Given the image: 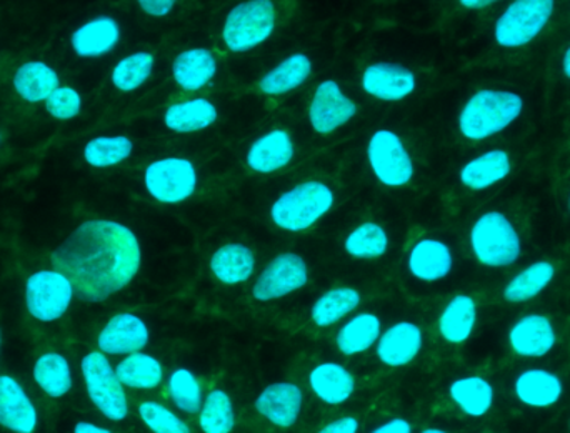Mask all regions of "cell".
<instances>
[{
	"label": "cell",
	"instance_id": "obj_1",
	"mask_svg": "<svg viewBox=\"0 0 570 433\" xmlns=\"http://www.w3.org/2000/svg\"><path fill=\"white\" fill-rule=\"evenodd\" d=\"M83 302H106L132 284L142 267V247L132 228L107 218L86 220L52 252Z\"/></svg>",
	"mask_w": 570,
	"mask_h": 433
},
{
	"label": "cell",
	"instance_id": "obj_2",
	"mask_svg": "<svg viewBox=\"0 0 570 433\" xmlns=\"http://www.w3.org/2000/svg\"><path fill=\"white\" fill-rule=\"evenodd\" d=\"M524 107V99L514 90H478L469 97L459 112V132L471 142L492 139L518 122Z\"/></svg>",
	"mask_w": 570,
	"mask_h": 433
},
{
	"label": "cell",
	"instance_id": "obj_3",
	"mask_svg": "<svg viewBox=\"0 0 570 433\" xmlns=\"http://www.w3.org/2000/svg\"><path fill=\"white\" fill-rule=\"evenodd\" d=\"M469 247L479 265L494 270L518 264L524 252L521 232L501 210H488L475 218L469 230Z\"/></svg>",
	"mask_w": 570,
	"mask_h": 433
},
{
	"label": "cell",
	"instance_id": "obj_4",
	"mask_svg": "<svg viewBox=\"0 0 570 433\" xmlns=\"http://www.w3.org/2000/svg\"><path fill=\"white\" fill-rule=\"evenodd\" d=\"M335 193L322 180H305L281 194L271 206V220L281 230L301 234L328 216Z\"/></svg>",
	"mask_w": 570,
	"mask_h": 433
},
{
	"label": "cell",
	"instance_id": "obj_5",
	"mask_svg": "<svg viewBox=\"0 0 570 433\" xmlns=\"http://www.w3.org/2000/svg\"><path fill=\"white\" fill-rule=\"evenodd\" d=\"M277 9L273 0H243L227 12L220 39L233 53L264 46L276 32Z\"/></svg>",
	"mask_w": 570,
	"mask_h": 433
},
{
	"label": "cell",
	"instance_id": "obj_6",
	"mask_svg": "<svg viewBox=\"0 0 570 433\" xmlns=\"http://www.w3.org/2000/svg\"><path fill=\"white\" fill-rule=\"evenodd\" d=\"M83 384L94 407L110 422H124L129 417V398L126 387L116 374L109 358L100 351L89 352L80 361Z\"/></svg>",
	"mask_w": 570,
	"mask_h": 433
},
{
	"label": "cell",
	"instance_id": "obj_7",
	"mask_svg": "<svg viewBox=\"0 0 570 433\" xmlns=\"http://www.w3.org/2000/svg\"><path fill=\"white\" fill-rule=\"evenodd\" d=\"M556 0H512L494 23V40L502 49L534 42L554 16Z\"/></svg>",
	"mask_w": 570,
	"mask_h": 433
},
{
	"label": "cell",
	"instance_id": "obj_8",
	"mask_svg": "<svg viewBox=\"0 0 570 433\" xmlns=\"http://www.w3.org/2000/svg\"><path fill=\"white\" fill-rule=\"evenodd\" d=\"M144 187L150 199L164 206H179L196 196L199 173L187 157H164L144 170Z\"/></svg>",
	"mask_w": 570,
	"mask_h": 433
},
{
	"label": "cell",
	"instance_id": "obj_9",
	"mask_svg": "<svg viewBox=\"0 0 570 433\" xmlns=\"http://www.w3.org/2000/svg\"><path fill=\"white\" fill-rule=\"evenodd\" d=\"M372 176L381 186L402 189L415 176V164L402 137L392 129H377L365 149Z\"/></svg>",
	"mask_w": 570,
	"mask_h": 433
},
{
	"label": "cell",
	"instance_id": "obj_10",
	"mask_svg": "<svg viewBox=\"0 0 570 433\" xmlns=\"http://www.w3.org/2000/svg\"><path fill=\"white\" fill-rule=\"evenodd\" d=\"M76 297L72 282L60 270H37L26 282V307L36 321H60Z\"/></svg>",
	"mask_w": 570,
	"mask_h": 433
},
{
	"label": "cell",
	"instance_id": "obj_11",
	"mask_svg": "<svg viewBox=\"0 0 570 433\" xmlns=\"http://www.w3.org/2000/svg\"><path fill=\"white\" fill-rule=\"evenodd\" d=\"M308 281L311 272L305 258L295 252H283L257 275L253 285V297L261 304L281 301L302 291Z\"/></svg>",
	"mask_w": 570,
	"mask_h": 433
},
{
	"label": "cell",
	"instance_id": "obj_12",
	"mask_svg": "<svg viewBox=\"0 0 570 433\" xmlns=\"http://www.w3.org/2000/svg\"><path fill=\"white\" fill-rule=\"evenodd\" d=\"M358 106L334 79L322 80L308 102L307 119L317 136H332L357 116Z\"/></svg>",
	"mask_w": 570,
	"mask_h": 433
},
{
	"label": "cell",
	"instance_id": "obj_13",
	"mask_svg": "<svg viewBox=\"0 0 570 433\" xmlns=\"http://www.w3.org/2000/svg\"><path fill=\"white\" fill-rule=\"evenodd\" d=\"M508 344L512 354L528 361L549 357L559 344L558 328L546 314L532 312L522 315L508 332Z\"/></svg>",
	"mask_w": 570,
	"mask_h": 433
},
{
	"label": "cell",
	"instance_id": "obj_14",
	"mask_svg": "<svg viewBox=\"0 0 570 433\" xmlns=\"http://www.w3.org/2000/svg\"><path fill=\"white\" fill-rule=\"evenodd\" d=\"M417 76L402 63H368L361 76V89L365 96L381 102H402L417 90Z\"/></svg>",
	"mask_w": 570,
	"mask_h": 433
},
{
	"label": "cell",
	"instance_id": "obj_15",
	"mask_svg": "<svg viewBox=\"0 0 570 433\" xmlns=\"http://www.w3.org/2000/svg\"><path fill=\"white\" fill-rule=\"evenodd\" d=\"M149 342V325L132 312H120L114 315L97 335L99 351L112 357H126V355L142 352Z\"/></svg>",
	"mask_w": 570,
	"mask_h": 433
},
{
	"label": "cell",
	"instance_id": "obj_16",
	"mask_svg": "<svg viewBox=\"0 0 570 433\" xmlns=\"http://www.w3.org/2000/svg\"><path fill=\"white\" fill-rule=\"evenodd\" d=\"M515 401L532 411H549L561 404L566 394L561 375L546 367H529L515 375L512 384Z\"/></svg>",
	"mask_w": 570,
	"mask_h": 433
},
{
	"label": "cell",
	"instance_id": "obj_17",
	"mask_svg": "<svg viewBox=\"0 0 570 433\" xmlns=\"http://www.w3.org/2000/svg\"><path fill=\"white\" fill-rule=\"evenodd\" d=\"M454 250L448 242L438 237H422L407 254V270L422 284H438L454 270Z\"/></svg>",
	"mask_w": 570,
	"mask_h": 433
},
{
	"label": "cell",
	"instance_id": "obj_18",
	"mask_svg": "<svg viewBox=\"0 0 570 433\" xmlns=\"http://www.w3.org/2000/svg\"><path fill=\"white\" fill-rule=\"evenodd\" d=\"M254 409L277 429H292L304 411V392L294 382H274L256 397Z\"/></svg>",
	"mask_w": 570,
	"mask_h": 433
},
{
	"label": "cell",
	"instance_id": "obj_19",
	"mask_svg": "<svg viewBox=\"0 0 570 433\" xmlns=\"http://www.w3.org/2000/svg\"><path fill=\"white\" fill-rule=\"evenodd\" d=\"M424 348V332L411 321H399L382 331L375 355L385 367L402 368L415 361Z\"/></svg>",
	"mask_w": 570,
	"mask_h": 433
},
{
	"label": "cell",
	"instance_id": "obj_20",
	"mask_svg": "<svg viewBox=\"0 0 570 433\" xmlns=\"http://www.w3.org/2000/svg\"><path fill=\"white\" fill-rule=\"evenodd\" d=\"M295 142L285 129H273L257 137L246 154V164L253 173L271 176L291 166Z\"/></svg>",
	"mask_w": 570,
	"mask_h": 433
},
{
	"label": "cell",
	"instance_id": "obj_21",
	"mask_svg": "<svg viewBox=\"0 0 570 433\" xmlns=\"http://www.w3.org/2000/svg\"><path fill=\"white\" fill-rule=\"evenodd\" d=\"M39 412L19 381L0 375V427L12 433H33Z\"/></svg>",
	"mask_w": 570,
	"mask_h": 433
},
{
	"label": "cell",
	"instance_id": "obj_22",
	"mask_svg": "<svg viewBox=\"0 0 570 433\" xmlns=\"http://www.w3.org/2000/svg\"><path fill=\"white\" fill-rule=\"evenodd\" d=\"M219 72V60L207 47H190L173 60V80L184 92H199L213 83Z\"/></svg>",
	"mask_w": 570,
	"mask_h": 433
},
{
	"label": "cell",
	"instance_id": "obj_23",
	"mask_svg": "<svg viewBox=\"0 0 570 433\" xmlns=\"http://www.w3.org/2000/svg\"><path fill=\"white\" fill-rule=\"evenodd\" d=\"M122 39V29L117 19L99 16L77 27L70 36L73 53L80 59H99L109 56Z\"/></svg>",
	"mask_w": 570,
	"mask_h": 433
},
{
	"label": "cell",
	"instance_id": "obj_24",
	"mask_svg": "<svg viewBox=\"0 0 570 433\" xmlns=\"http://www.w3.org/2000/svg\"><path fill=\"white\" fill-rule=\"evenodd\" d=\"M512 174V160L502 149L485 150L462 166L459 180L472 193H484L504 183Z\"/></svg>",
	"mask_w": 570,
	"mask_h": 433
},
{
	"label": "cell",
	"instance_id": "obj_25",
	"mask_svg": "<svg viewBox=\"0 0 570 433\" xmlns=\"http://www.w3.org/2000/svg\"><path fill=\"white\" fill-rule=\"evenodd\" d=\"M308 387L322 404L338 407L355 394V377L338 362H322L308 372Z\"/></svg>",
	"mask_w": 570,
	"mask_h": 433
},
{
	"label": "cell",
	"instance_id": "obj_26",
	"mask_svg": "<svg viewBox=\"0 0 570 433\" xmlns=\"http://www.w3.org/2000/svg\"><path fill=\"white\" fill-rule=\"evenodd\" d=\"M214 278L227 287L246 284L256 274L257 258L249 245L240 242L220 245L209 262Z\"/></svg>",
	"mask_w": 570,
	"mask_h": 433
},
{
	"label": "cell",
	"instance_id": "obj_27",
	"mask_svg": "<svg viewBox=\"0 0 570 433\" xmlns=\"http://www.w3.org/2000/svg\"><path fill=\"white\" fill-rule=\"evenodd\" d=\"M479 322V305L472 295L458 294L439 315L438 331L445 344L462 345L471 341Z\"/></svg>",
	"mask_w": 570,
	"mask_h": 433
},
{
	"label": "cell",
	"instance_id": "obj_28",
	"mask_svg": "<svg viewBox=\"0 0 570 433\" xmlns=\"http://www.w3.org/2000/svg\"><path fill=\"white\" fill-rule=\"evenodd\" d=\"M219 120V109L213 100L206 97H193V99L179 100L170 104L164 112V126L170 132L189 136V134L203 132L216 126Z\"/></svg>",
	"mask_w": 570,
	"mask_h": 433
},
{
	"label": "cell",
	"instance_id": "obj_29",
	"mask_svg": "<svg viewBox=\"0 0 570 433\" xmlns=\"http://www.w3.org/2000/svg\"><path fill=\"white\" fill-rule=\"evenodd\" d=\"M382 321L374 312H357L345 318L335 335V347L344 357H357L377 344Z\"/></svg>",
	"mask_w": 570,
	"mask_h": 433
},
{
	"label": "cell",
	"instance_id": "obj_30",
	"mask_svg": "<svg viewBox=\"0 0 570 433\" xmlns=\"http://www.w3.org/2000/svg\"><path fill=\"white\" fill-rule=\"evenodd\" d=\"M449 398L465 417L482 419L494 409L495 387L482 375H462L449 385Z\"/></svg>",
	"mask_w": 570,
	"mask_h": 433
},
{
	"label": "cell",
	"instance_id": "obj_31",
	"mask_svg": "<svg viewBox=\"0 0 570 433\" xmlns=\"http://www.w3.org/2000/svg\"><path fill=\"white\" fill-rule=\"evenodd\" d=\"M558 268L551 260H535L512 275L502 288V297L508 304L521 305L535 301L556 281Z\"/></svg>",
	"mask_w": 570,
	"mask_h": 433
},
{
	"label": "cell",
	"instance_id": "obj_32",
	"mask_svg": "<svg viewBox=\"0 0 570 433\" xmlns=\"http://www.w3.org/2000/svg\"><path fill=\"white\" fill-rule=\"evenodd\" d=\"M314 62L304 52L291 53L259 79V90L267 97H281L301 89L311 79Z\"/></svg>",
	"mask_w": 570,
	"mask_h": 433
},
{
	"label": "cell",
	"instance_id": "obj_33",
	"mask_svg": "<svg viewBox=\"0 0 570 433\" xmlns=\"http://www.w3.org/2000/svg\"><path fill=\"white\" fill-rule=\"evenodd\" d=\"M361 304L362 294L355 287L342 285V287L328 288L312 304V324L318 328L334 327L355 314Z\"/></svg>",
	"mask_w": 570,
	"mask_h": 433
},
{
	"label": "cell",
	"instance_id": "obj_34",
	"mask_svg": "<svg viewBox=\"0 0 570 433\" xmlns=\"http://www.w3.org/2000/svg\"><path fill=\"white\" fill-rule=\"evenodd\" d=\"M59 73L42 60H29L13 73V89L20 99L29 104L46 102L60 86Z\"/></svg>",
	"mask_w": 570,
	"mask_h": 433
},
{
	"label": "cell",
	"instance_id": "obj_35",
	"mask_svg": "<svg viewBox=\"0 0 570 433\" xmlns=\"http://www.w3.org/2000/svg\"><path fill=\"white\" fill-rule=\"evenodd\" d=\"M116 374L126 388L156 391L166 378V368L159 358L142 351L122 357L116 365Z\"/></svg>",
	"mask_w": 570,
	"mask_h": 433
},
{
	"label": "cell",
	"instance_id": "obj_36",
	"mask_svg": "<svg viewBox=\"0 0 570 433\" xmlns=\"http://www.w3.org/2000/svg\"><path fill=\"white\" fill-rule=\"evenodd\" d=\"M33 382L50 398H62L72 391L73 375L69 358L59 352H46L32 368Z\"/></svg>",
	"mask_w": 570,
	"mask_h": 433
},
{
	"label": "cell",
	"instance_id": "obj_37",
	"mask_svg": "<svg viewBox=\"0 0 570 433\" xmlns=\"http://www.w3.org/2000/svg\"><path fill=\"white\" fill-rule=\"evenodd\" d=\"M391 247L387 230L377 222H362L348 232L344 240V250L355 260H377L384 257Z\"/></svg>",
	"mask_w": 570,
	"mask_h": 433
},
{
	"label": "cell",
	"instance_id": "obj_38",
	"mask_svg": "<svg viewBox=\"0 0 570 433\" xmlns=\"http://www.w3.org/2000/svg\"><path fill=\"white\" fill-rule=\"evenodd\" d=\"M154 69H156V56L147 50H139L122 57L114 66L110 82L119 92H136L144 83L149 82Z\"/></svg>",
	"mask_w": 570,
	"mask_h": 433
},
{
	"label": "cell",
	"instance_id": "obj_39",
	"mask_svg": "<svg viewBox=\"0 0 570 433\" xmlns=\"http://www.w3.org/2000/svg\"><path fill=\"white\" fill-rule=\"evenodd\" d=\"M197 415L203 433H233L236 429V407L233 397L224 388L210 391Z\"/></svg>",
	"mask_w": 570,
	"mask_h": 433
},
{
	"label": "cell",
	"instance_id": "obj_40",
	"mask_svg": "<svg viewBox=\"0 0 570 433\" xmlns=\"http://www.w3.org/2000/svg\"><path fill=\"white\" fill-rule=\"evenodd\" d=\"M167 392L174 407L187 415L199 414L206 398L199 377L186 367L174 368L170 372L167 377Z\"/></svg>",
	"mask_w": 570,
	"mask_h": 433
},
{
	"label": "cell",
	"instance_id": "obj_41",
	"mask_svg": "<svg viewBox=\"0 0 570 433\" xmlns=\"http://www.w3.org/2000/svg\"><path fill=\"white\" fill-rule=\"evenodd\" d=\"M134 152V142L127 136H99L83 147V159L94 169H109L126 163Z\"/></svg>",
	"mask_w": 570,
	"mask_h": 433
},
{
	"label": "cell",
	"instance_id": "obj_42",
	"mask_svg": "<svg viewBox=\"0 0 570 433\" xmlns=\"http://www.w3.org/2000/svg\"><path fill=\"white\" fill-rule=\"evenodd\" d=\"M140 421L153 433H193L189 424L180 417L179 414L160 404L157 401L140 402L139 407Z\"/></svg>",
	"mask_w": 570,
	"mask_h": 433
},
{
	"label": "cell",
	"instance_id": "obj_43",
	"mask_svg": "<svg viewBox=\"0 0 570 433\" xmlns=\"http://www.w3.org/2000/svg\"><path fill=\"white\" fill-rule=\"evenodd\" d=\"M46 110L52 119L72 120L82 110V96L70 86H59L46 100Z\"/></svg>",
	"mask_w": 570,
	"mask_h": 433
},
{
	"label": "cell",
	"instance_id": "obj_44",
	"mask_svg": "<svg viewBox=\"0 0 570 433\" xmlns=\"http://www.w3.org/2000/svg\"><path fill=\"white\" fill-rule=\"evenodd\" d=\"M136 2L146 16L164 19L174 12L179 0H136Z\"/></svg>",
	"mask_w": 570,
	"mask_h": 433
},
{
	"label": "cell",
	"instance_id": "obj_45",
	"mask_svg": "<svg viewBox=\"0 0 570 433\" xmlns=\"http://www.w3.org/2000/svg\"><path fill=\"white\" fill-rule=\"evenodd\" d=\"M358 431H361V424H358L357 419L345 415V417L328 422L317 433H358Z\"/></svg>",
	"mask_w": 570,
	"mask_h": 433
},
{
	"label": "cell",
	"instance_id": "obj_46",
	"mask_svg": "<svg viewBox=\"0 0 570 433\" xmlns=\"http://www.w3.org/2000/svg\"><path fill=\"white\" fill-rule=\"evenodd\" d=\"M368 433H414L411 422L404 417H394L385 421L384 424L377 425Z\"/></svg>",
	"mask_w": 570,
	"mask_h": 433
},
{
	"label": "cell",
	"instance_id": "obj_47",
	"mask_svg": "<svg viewBox=\"0 0 570 433\" xmlns=\"http://www.w3.org/2000/svg\"><path fill=\"white\" fill-rule=\"evenodd\" d=\"M73 433H114L109 429L100 427V425L92 424V422H77L73 425Z\"/></svg>",
	"mask_w": 570,
	"mask_h": 433
},
{
	"label": "cell",
	"instance_id": "obj_48",
	"mask_svg": "<svg viewBox=\"0 0 570 433\" xmlns=\"http://www.w3.org/2000/svg\"><path fill=\"white\" fill-rule=\"evenodd\" d=\"M499 2L502 0H459V3L468 10H484Z\"/></svg>",
	"mask_w": 570,
	"mask_h": 433
},
{
	"label": "cell",
	"instance_id": "obj_49",
	"mask_svg": "<svg viewBox=\"0 0 570 433\" xmlns=\"http://www.w3.org/2000/svg\"><path fill=\"white\" fill-rule=\"evenodd\" d=\"M562 72L570 80V46L566 50L564 57H562Z\"/></svg>",
	"mask_w": 570,
	"mask_h": 433
},
{
	"label": "cell",
	"instance_id": "obj_50",
	"mask_svg": "<svg viewBox=\"0 0 570 433\" xmlns=\"http://www.w3.org/2000/svg\"><path fill=\"white\" fill-rule=\"evenodd\" d=\"M419 433H451V432H448V431H445V429H441V427H428V429H424V431H421Z\"/></svg>",
	"mask_w": 570,
	"mask_h": 433
},
{
	"label": "cell",
	"instance_id": "obj_51",
	"mask_svg": "<svg viewBox=\"0 0 570 433\" xmlns=\"http://www.w3.org/2000/svg\"><path fill=\"white\" fill-rule=\"evenodd\" d=\"M0 348H2V331H0Z\"/></svg>",
	"mask_w": 570,
	"mask_h": 433
},
{
	"label": "cell",
	"instance_id": "obj_52",
	"mask_svg": "<svg viewBox=\"0 0 570 433\" xmlns=\"http://www.w3.org/2000/svg\"><path fill=\"white\" fill-rule=\"evenodd\" d=\"M568 206H569V213H570V194H569V203H568Z\"/></svg>",
	"mask_w": 570,
	"mask_h": 433
},
{
	"label": "cell",
	"instance_id": "obj_53",
	"mask_svg": "<svg viewBox=\"0 0 570 433\" xmlns=\"http://www.w3.org/2000/svg\"><path fill=\"white\" fill-rule=\"evenodd\" d=\"M0 142H2V137H0Z\"/></svg>",
	"mask_w": 570,
	"mask_h": 433
},
{
	"label": "cell",
	"instance_id": "obj_54",
	"mask_svg": "<svg viewBox=\"0 0 570 433\" xmlns=\"http://www.w3.org/2000/svg\"><path fill=\"white\" fill-rule=\"evenodd\" d=\"M569 429H570V421H569Z\"/></svg>",
	"mask_w": 570,
	"mask_h": 433
}]
</instances>
